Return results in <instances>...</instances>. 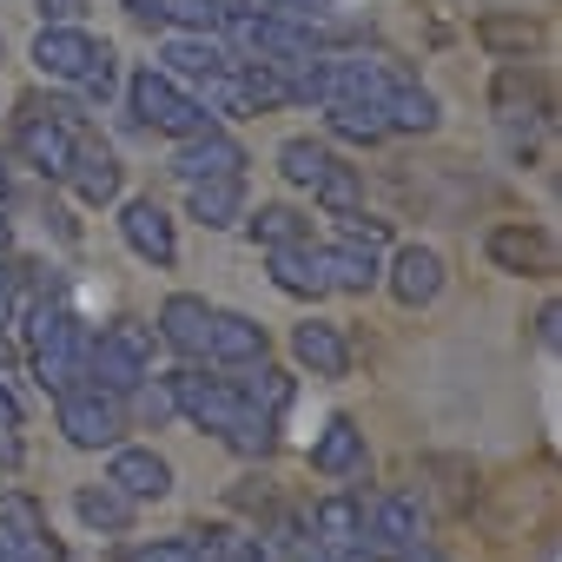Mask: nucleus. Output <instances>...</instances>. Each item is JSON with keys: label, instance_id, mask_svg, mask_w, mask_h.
<instances>
[{"label": "nucleus", "instance_id": "nucleus-1", "mask_svg": "<svg viewBox=\"0 0 562 562\" xmlns=\"http://www.w3.org/2000/svg\"><path fill=\"white\" fill-rule=\"evenodd\" d=\"M87 345H93V331L67 312V305H34L27 312V351H34V378L54 391V397H67V391H80L87 384Z\"/></svg>", "mask_w": 562, "mask_h": 562}, {"label": "nucleus", "instance_id": "nucleus-2", "mask_svg": "<svg viewBox=\"0 0 562 562\" xmlns=\"http://www.w3.org/2000/svg\"><path fill=\"white\" fill-rule=\"evenodd\" d=\"M126 106H133V120L146 133H166V139H192V133L212 126V113L199 106V93H186L166 67H139L126 80Z\"/></svg>", "mask_w": 562, "mask_h": 562}, {"label": "nucleus", "instance_id": "nucleus-3", "mask_svg": "<svg viewBox=\"0 0 562 562\" xmlns=\"http://www.w3.org/2000/svg\"><path fill=\"white\" fill-rule=\"evenodd\" d=\"M80 126H87V120H80L74 106H41V100H21V113H14V153H21L41 179H67Z\"/></svg>", "mask_w": 562, "mask_h": 562}, {"label": "nucleus", "instance_id": "nucleus-4", "mask_svg": "<svg viewBox=\"0 0 562 562\" xmlns=\"http://www.w3.org/2000/svg\"><path fill=\"white\" fill-rule=\"evenodd\" d=\"M153 331L146 325H113V331H100L93 345H87V391H100V397H133L153 371Z\"/></svg>", "mask_w": 562, "mask_h": 562}, {"label": "nucleus", "instance_id": "nucleus-5", "mask_svg": "<svg viewBox=\"0 0 562 562\" xmlns=\"http://www.w3.org/2000/svg\"><path fill=\"white\" fill-rule=\"evenodd\" d=\"M166 384H172V404H179V417H192V424H199V430H212V437H225V430H232L238 417H251L232 378H199V371H172Z\"/></svg>", "mask_w": 562, "mask_h": 562}, {"label": "nucleus", "instance_id": "nucleus-6", "mask_svg": "<svg viewBox=\"0 0 562 562\" xmlns=\"http://www.w3.org/2000/svg\"><path fill=\"white\" fill-rule=\"evenodd\" d=\"M54 417H60V437L74 443V450H113L120 443V430H126V411H120V397H100V391H67V397H54Z\"/></svg>", "mask_w": 562, "mask_h": 562}, {"label": "nucleus", "instance_id": "nucleus-7", "mask_svg": "<svg viewBox=\"0 0 562 562\" xmlns=\"http://www.w3.org/2000/svg\"><path fill=\"white\" fill-rule=\"evenodd\" d=\"M67 186H74L80 205H113L120 186H126V166L113 159V146H100V139L80 126V139H74V166H67Z\"/></svg>", "mask_w": 562, "mask_h": 562}, {"label": "nucleus", "instance_id": "nucleus-8", "mask_svg": "<svg viewBox=\"0 0 562 562\" xmlns=\"http://www.w3.org/2000/svg\"><path fill=\"white\" fill-rule=\"evenodd\" d=\"M483 251H490L496 271H516V278H549L555 271V238L542 225H496Z\"/></svg>", "mask_w": 562, "mask_h": 562}, {"label": "nucleus", "instance_id": "nucleus-9", "mask_svg": "<svg viewBox=\"0 0 562 562\" xmlns=\"http://www.w3.org/2000/svg\"><path fill=\"white\" fill-rule=\"evenodd\" d=\"M172 172H179L186 186H199V179H232V172H245V146H238L232 133L205 126V133L179 139V153H172Z\"/></svg>", "mask_w": 562, "mask_h": 562}, {"label": "nucleus", "instance_id": "nucleus-10", "mask_svg": "<svg viewBox=\"0 0 562 562\" xmlns=\"http://www.w3.org/2000/svg\"><path fill=\"white\" fill-rule=\"evenodd\" d=\"M120 238L146 258V265H179V232H172V218L153 205V199H126L120 205Z\"/></svg>", "mask_w": 562, "mask_h": 562}, {"label": "nucleus", "instance_id": "nucleus-11", "mask_svg": "<svg viewBox=\"0 0 562 562\" xmlns=\"http://www.w3.org/2000/svg\"><path fill=\"white\" fill-rule=\"evenodd\" d=\"M265 265H271V285L285 292V299H325L331 285H325V245H271L265 251Z\"/></svg>", "mask_w": 562, "mask_h": 562}, {"label": "nucleus", "instance_id": "nucleus-12", "mask_svg": "<svg viewBox=\"0 0 562 562\" xmlns=\"http://www.w3.org/2000/svg\"><path fill=\"white\" fill-rule=\"evenodd\" d=\"M205 358L225 364V371H245L265 358V325L245 318V312H212V331H205Z\"/></svg>", "mask_w": 562, "mask_h": 562}, {"label": "nucleus", "instance_id": "nucleus-13", "mask_svg": "<svg viewBox=\"0 0 562 562\" xmlns=\"http://www.w3.org/2000/svg\"><path fill=\"white\" fill-rule=\"evenodd\" d=\"M100 54V41L87 34V27H41V41H34V67L47 74V80H80L87 74V60Z\"/></svg>", "mask_w": 562, "mask_h": 562}, {"label": "nucleus", "instance_id": "nucleus-14", "mask_svg": "<svg viewBox=\"0 0 562 562\" xmlns=\"http://www.w3.org/2000/svg\"><path fill=\"white\" fill-rule=\"evenodd\" d=\"M205 331H212V305H205V299L172 292V299L159 305V331H153V338H166L179 358H205Z\"/></svg>", "mask_w": 562, "mask_h": 562}, {"label": "nucleus", "instance_id": "nucleus-15", "mask_svg": "<svg viewBox=\"0 0 562 562\" xmlns=\"http://www.w3.org/2000/svg\"><path fill=\"white\" fill-rule=\"evenodd\" d=\"M391 292H397V305H430L437 292H443V258L430 251V245H404L397 258H391Z\"/></svg>", "mask_w": 562, "mask_h": 562}, {"label": "nucleus", "instance_id": "nucleus-16", "mask_svg": "<svg viewBox=\"0 0 562 562\" xmlns=\"http://www.w3.org/2000/svg\"><path fill=\"white\" fill-rule=\"evenodd\" d=\"M159 60H166V74H172V80H205V74H225L238 54H232L218 34H179V27H172V41H166V54H159Z\"/></svg>", "mask_w": 562, "mask_h": 562}, {"label": "nucleus", "instance_id": "nucleus-17", "mask_svg": "<svg viewBox=\"0 0 562 562\" xmlns=\"http://www.w3.org/2000/svg\"><path fill=\"white\" fill-rule=\"evenodd\" d=\"M292 358H299L312 378H345V371H351V345H345V331L325 325V318H305V325L292 331Z\"/></svg>", "mask_w": 562, "mask_h": 562}, {"label": "nucleus", "instance_id": "nucleus-18", "mask_svg": "<svg viewBox=\"0 0 562 562\" xmlns=\"http://www.w3.org/2000/svg\"><path fill=\"white\" fill-rule=\"evenodd\" d=\"M106 483H120L133 503H159V496L172 490V463H166L159 450H113Z\"/></svg>", "mask_w": 562, "mask_h": 562}, {"label": "nucleus", "instance_id": "nucleus-19", "mask_svg": "<svg viewBox=\"0 0 562 562\" xmlns=\"http://www.w3.org/2000/svg\"><path fill=\"white\" fill-rule=\"evenodd\" d=\"M186 212H192L205 232H225V225H238V218H245V172L186 186Z\"/></svg>", "mask_w": 562, "mask_h": 562}, {"label": "nucleus", "instance_id": "nucleus-20", "mask_svg": "<svg viewBox=\"0 0 562 562\" xmlns=\"http://www.w3.org/2000/svg\"><path fill=\"white\" fill-rule=\"evenodd\" d=\"M312 536H325L318 549H364L371 555V522H364V503L358 496H325L318 509H312Z\"/></svg>", "mask_w": 562, "mask_h": 562}, {"label": "nucleus", "instance_id": "nucleus-21", "mask_svg": "<svg viewBox=\"0 0 562 562\" xmlns=\"http://www.w3.org/2000/svg\"><path fill=\"white\" fill-rule=\"evenodd\" d=\"M312 470L318 476H364V430L351 417H331L325 437L312 443Z\"/></svg>", "mask_w": 562, "mask_h": 562}, {"label": "nucleus", "instance_id": "nucleus-22", "mask_svg": "<svg viewBox=\"0 0 562 562\" xmlns=\"http://www.w3.org/2000/svg\"><path fill=\"white\" fill-rule=\"evenodd\" d=\"M325 285H331V292L364 299V292L378 285V251H371V245H351V238L325 245Z\"/></svg>", "mask_w": 562, "mask_h": 562}, {"label": "nucleus", "instance_id": "nucleus-23", "mask_svg": "<svg viewBox=\"0 0 562 562\" xmlns=\"http://www.w3.org/2000/svg\"><path fill=\"white\" fill-rule=\"evenodd\" d=\"M325 126H331V139H351V146H378V139H391L378 100H325Z\"/></svg>", "mask_w": 562, "mask_h": 562}, {"label": "nucleus", "instance_id": "nucleus-24", "mask_svg": "<svg viewBox=\"0 0 562 562\" xmlns=\"http://www.w3.org/2000/svg\"><path fill=\"white\" fill-rule=\"evenodd\" d=\"M74 509H80V522L100 529V536H126V529H133V496H126L120 483H87V490L74 496Z\"/></svg>", "mask_w": 562, "mask_h": 562}, {"label": "nucleus", "instance_id": "nucleus-25", "mask_svg": "<svg viewBox=\"0 0 562 562\" xmlns=\"http://www.w3.org/2000/svg\"><path fill=\"white\" fill-rule=\"evenodd\" d=\"M443 113H437V100L417 87V80H397L391 93H384V126L391 133H430Z\"/></svg>", "mask_w": 562, "mask_h": 562}, {"label": "nucleus", "instance_id": "nucleus-26", "mask_svg": "<svg viewBox=\"0 0 562 562\" xmlns=\"http://www.w3.org/2000/svg\"><path fill=\"white\" fill-rule=\"evenodd\" d=\"M232 384H238L245 411H258V417H278V411L292 404V378H285V371H271L265 358H258V364H245V378H232Z\"/></svg>", "mask_w": 562, "mask_h": 562}, {"label": "nucleus", "instance_id": "nucleus-27", "mask_svg": "<svg viewBox=\"0 0 562 562\" xmlns=\"http://www.w3.org/2000/svg\"><path fill=\"white\" fill-rule=\"evenodd\" d=\"M371 536H384L391 549H411V542H424V509H417V496L391 490V496L378 503V516H371Z\"/></svg>", "mask_w": 562, "mask_h": 562}, {"label": "nucleus", "instance_id": "nucleus-28", "mask_svg": "<svg viewBox=\"0 0 562 562\" xmlns=\"http://www.w3.org/2000/svg\"><path fill=\"white\" fill-rule=\"evenodd\" d=\"M245 232H251V245H305L312 238V225H305V212H292V205H258V212H245Z\"/></svg>", "mask_w": 562, "mask_h": 562}, {"label": "nucleus", "instance_id": "nucleus-29", "mask_svg": "<svg viewBox=\"0 0 562 562\" xmlns=\"http://www.w3.org/2000/svg\"><path fill=\"white\" fill-rule=\"evenodd\" d=\"M312 199L331 212V218H345V212H358L364 205V179H358V166H345L338 153H331V166L318 172V186H312Z\"/></svg>", "mask_w": 562, "mask_h": 562}, {"label": "nucleus", "instance_id": "nucleus-30", "mask_svg": "<svg viewBox=\"0 0 562 562\" xmlns=\"http://www.w3.org/2000/svg\"><path fill=\"white\" fill-rule=\"evenodd\" d=\"M325 166H331V146H325V139H305V133H299V139L278 146V172H285V186H305V192H312Z\"/></svg>", "mask_w": 562, "mask_h": 562}, {"label": "nucleus", "instance_id": "nucleus-31", "mask_svg": "<svg viewBox=\"0 0 562 562\" xmlns=\"http://www.w3.org/2000/svg\"><path fill=\"white\" fill-rule=\"evenodd\" d=\"M476 41H483L496 60H522V54L536 47V21H516V14H490V21H476Z\"/></svg>", "mask_w": 562, "mask_h": 562}, {"label": "nucleus", "instance_id": "nucleus-32", "mask_svg": "<svg viewBox=\"0 0 562 562\" xmlns=\"http://www.w3.org/2000/svg\"><path fill=\"white\" fill-rule=\"evenodd\" d=\"M225 21V0H166V27L179 34H218Z\"/></svg>", "mask_w": 562, "mask_h": 562}, {"label": "nucleus", "instance_id": "nucleus-33", "mask_svg": "<svg viewBox=\"0 0 562 562\" xmlns=\"http://www.w3.org/2000/svg\"><path fill=\"white\" fill-rule=\"evenodd\" d=\"M218 443H225V450H238V457H265V450H271V417H258V411H251V417H238Z\"/></svg>", "mask_w": 562, "mask_h": 562}, {"label": "nucleus", "instance_id": "nucleus-34", "mask_svg": "<svg viewBox=\"0 0 562 562\" xmlns=\"http://www.w3.org/2000/svg\"><path fill=\"white\" fill-rule=\"evenodd\" d=\"M113 80H120V54H113V47H106V41H100V54H93V60H87V74H80V80H74V87H80V93H87V100H106V93H113Z\"/></svg>", "mask_w": 562, "mask_h": 562}, {"label": "nucleus", "instance_id": "nucleus-35", "mask_svg": "<svg viewBox=\"0 0 562 562\" xmlns=\"http://www.w3.org/2000/svg\"><path fill=\"white\" fill-rule=\"evenodd\" d=\"M133 411H139V424H153V430H159L166 417H179V404H172V384H153V378H146V384L133 391Z\"/></svg>", "mask_w": 562, "mask_h": 562}, {"label": "nucleus", "instance_id": "nucleus-36", "mask_svg": "<svg viewBox=\"0 0 562 562\" xmlns=\"http://www.w3.org/2000/svg\"><path fill=\"white\" fill-rule=\"evenodd\" d=\"M41 8V27H80L87 21V0H34Z\"/></svg>", "mask_w": 562, "mask_h": 562}, {"label": "nucleus", "instance_id": "nucleus-37", "mask_svg": "<svg viewBox=\"0 0 562 562\" xmlns=\"http://www.w3.org/2000/svg\"><path fill=\"white\" fill-rule=\"evenodd\" d=\"M133 562H192V536H166V542H153V549H139Z\"/></svg>", "mask_w": 562, "mask_h": 562}, {"label": "nucleus", "instance_id": "nucleus-38", "mask_svg": "<svg viewBox=\"0 0 562 562\" xmlns=\"http://www.w3.org/2000/svg\"><path fill=\"white\" fill-rule=\"evenodd\" d=\"M126 14L146 21V27H166V0H126Z\"/></svg>", "mask_w": 562, "mask_h": 562}, {"label": "nucleus", "instance_id": "nucleus-39", "mask_svg": "<svg viewBox=\"0 0 562 562\" xmlns=\"http://www.w3.org/2000/svg\"><path fill=\"white\" fill-rule=\"evenodd\" d=\"M0 430H21V404H14L8 384H0Z\"/></svg>", "mask_w": 562, "mask_h": 562}, {"label": "nucleus", "instance_id": "nucleus-40", "mask_svg": "<svg viewBox=\"0 0 562 562\" xmlns=\"http://www.w3.org/2000/svg\"><path fill=\"white\" fill-rule=\"evenodd\" d=\"M555 325H562V312H555V305H542V312H536V338H542V345H555Z\"/></svg>", "mask_w": 562, "mask_h": 562}, {"label": "nucleus", "instance_id": "nucleus-41", "mask_svg": "<svg viewBox=\"0 0 562 562\" xmlns=\"http://www.w3.org/2000/svg\"><path fill=\"white\" fill-rule=\"evenodd\" d=\"M312 562H371V555H364V549H318Z\"/></svg>", "mask_w": 562, "mask_h": 562}, {"label": "nucleus", "instance_id": "nucleus-42", "mask_svg": "<svg viewBox=\"0 0 562 562\" xmlns=\"http://www.w3.org/2000/svg\"><path fill=\"white\" fill-rule=\"evenodd\" d=\"M404 562H443V555H437L430 542H411V549H404Z\"/></svg>", "mask_w": 562, "mask_h": 562}, {"label": "nucleus", "instance_id": "nucleus-43", "mask_svg": "<svg viewBox=\"0 0 562 562\" xmlns=\"http://www.w3.org/2000/svg\"><path fill=\"white\" fill-rule=\"evenodd\" d=\"M8 258H14V225L0 218V265H8Z\"/></svg>", "mask_w": 562, "mask_h": 562}, {"label": "nucleus", "instance_id": "nucleus-44", "mask_svg": "<svg viewBox=\"0 0 562 562\" xmlns=\"http://www.w3.org/2000/svg\"><path fill=\"white\" fill-rule=\"evenodd\" d=\"M0 199H8V153H0Z\"/></svg>", "mask_w": 562, "mask_h": 562}]
</instances>
